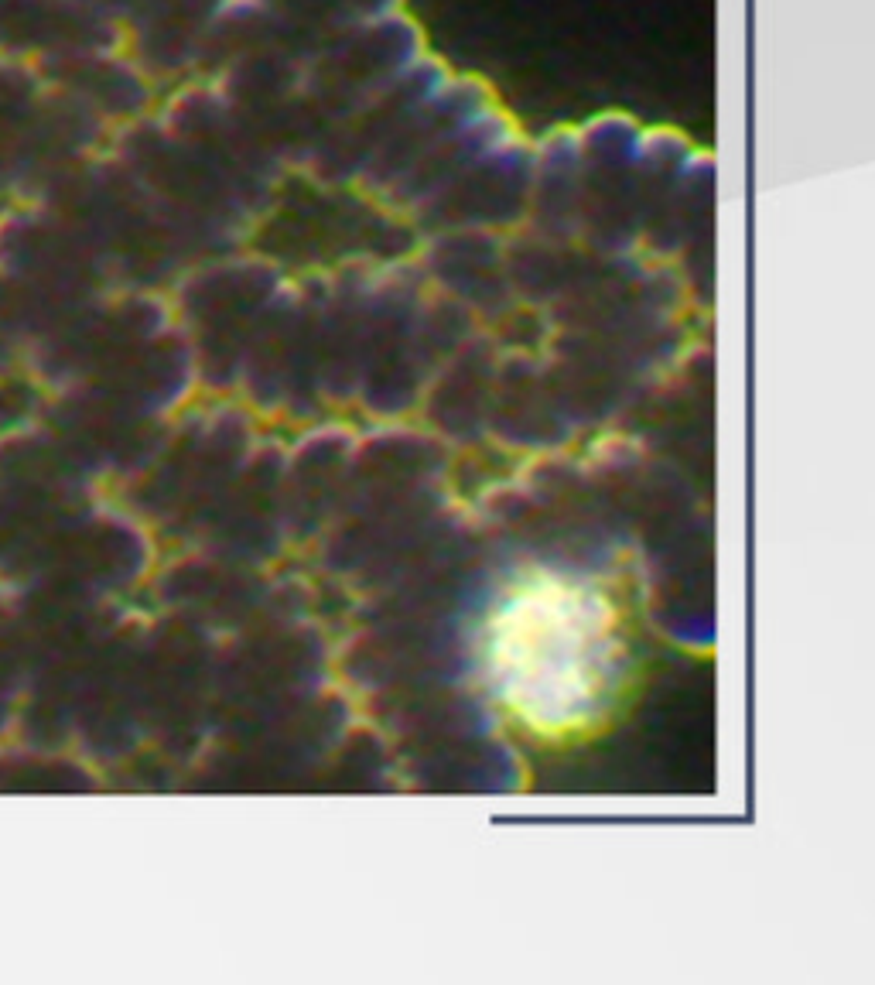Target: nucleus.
Segmentation results:
<instances>
[{
	"label": "nucleus",
	"mask_w": 875,
	"mask_h": 985,
	"mask_svg": "<svg viewBox=\"0 0 875 985\" xmlns=\"http://www.w3.org/2000/svg\"><path fill=\"white\" fill-rule=\"evenodd\" d=\"M482 650L496 702L541 743L602 732L629 688L626 609L585 575L534 572L513 582L489 616Z\"/></svg>",
	"instance_id": "obj_1"
}]
</instances>
